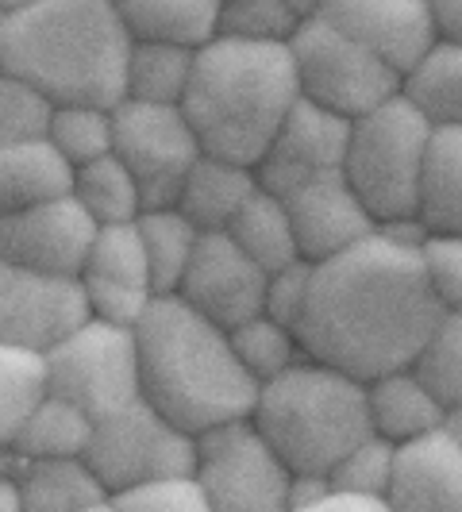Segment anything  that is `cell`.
Here are the masks:
<instances>
[{
  "label": "cell",
  "instance_id": "obj_5",
  "mask_svg": "<svg viewBox=\"0 0 462 512\" xmlns=\"http://www.w3.org/2000/svg\"><path fill=\"white\" fill-rule=\"evenodd\" d=\"M251 420L289 470L320 474H328L359 439L374 432L366 382L308 355L258 385Z\"/></svg>",
  "mask_w": 462,
  "mask_h": 512
},
{
  "label": "cell",
  "instance_id": "obj_18",
  "mask_svg": "<svg viewBox=\"0 0 462 512\" xmlns=\"http://www.w3.org/2000/svg\"><path fill=\"white\" fill-rule=\"evenodd\" d=\"M389 509L397 512H462V443L443 424L393 443Z\"/></svg>",
  "mask_w": 462,
  "mask_h": 512
},
{
  "label": "cell",
  "instance_id": "obj_16",
  "mask_svg": "<svg viewBox=\"0 0 462 512\" xmlns=\"http://www.w3.org/2000/svg\"><path fill=\"white\" fill-rule=\"evenodd\" d=\"M347 135H351V120L347 116L328 112L316 101L301 97L289 108V116L282 120L274 143L258 158V185L278 193V197H289L297 185L320 178V174L343 170Z\"/></svg>",
  "mask_w": 462,
  "mask_h": 512
},
{
  "label": "cell",
  "instance_id": "obj_43",
  "mask_svg": "<svg viewBox=\"0 0 462 512\" xmlns=\"http://www.w3.org/2000/svg\"><path fill=\"white\" fill-rule=\"evenodd\" d=\"M382 497H370V493H359V489H347V486H335L324 493V501L316 505V512H385Z\"/></svg>",
  "mask_w": 462,
  "mask_h": 512
},
{
  "label": "cell",
  "instance_id": "obj_45",
  "mask_svg": "<svg viewBox=\"0 0 462 512\" xmlns=\"http://www.w3.org/2000/svg\"><path fill=\"white\" fill-rule=\"evenodd\" d=\"M0 512H24V497L12 466H0Z\"/></svg>",
  "mask_w": 462,
  "mask_h": 512
},
{
  "label": "cell",
  "instance_id": "obj_35",
  "mask_svg": "<svg viewBox=\"0 0 462 512\" xmlns=\"http://www.w3.org/2000/svg\"><path fill=\"white\" fill-rule=\"evenodd\" d=\"M51 139L70 166H85L101 154H112V108L104 104H58L51 120Z\"/></svg>",
  "mask_w": 462,
  "mask_h": 512
},
{
  "label": "cell",
  "instance_id": "obj_46",
  "mask_svg": "<svg viewBox=\"0 0 462 512\" xmlns=\"http://www.w3.org/2000/svg\"><path fill=\"white\" fill-rule=\"evenodd\" d=\"M443 432H451V436L462 443V397H459V401H451V405L443 409Z\"/></svg>",
  "mask_w": 462,
  "mask_h": 512
},
{
  "label": "cell",
  "instance_id": "obj_11",
  "mask_svg": "<svg viewBox=\"0 0 462 512\" xmlns=\"http://www.w3.org/2000/svg\"><path fill=\"white\" fill-rule=\"evenodd\" d=\"M112 154L139 181L143 208L178 205L181 181L201 158V139L181 104L124 101L112 108Z\"/></svg>",
  "mask_w": 462,
  "mask_h": 512
},
{
  "label": "cell",
  "instance_id": "obj_42",
  "mask_svg": "<svg viewBox=\"0 0 462 512\" xmlns=\"http://www.w3.org/2000/svg\"><path fill=\"white\" fill-rule=\"evenodd\" d=\"M332 489V474L320 470H293L289 478V497H285V512H316L324 501V493Z\"/></svg>",
  "mask_w": 462,
  "mask_h": 512
},
{
  "label": "cell",
  "instance_id": "obj_13",
  "mask_svg": "<svg viewBox=\"0 0 462 512\" xmlns=\"http://www.w3.org/2000/svg\"><path fill=\"white\" fill-rule=\"evenodd\" d=\"M181 301L197 308L220 328H235L262 312L266 270L247 255L228 231H201L197 251L178 282Z\"/></svg>",
  "mask_w": 462,
  "mask_h": 512
},
{
  "label": "cell",
  "instance_id": "obj_10",
  "mask_svg": "<svg viewBox=\"0 0 462 512\" xmlns=\"http://www.w3.org/2000/svg\"><path fill=\"white\" fill-rule=\"evenodd\" d=\"M51 393L70 397L93 420L139 397V347L135 328L85 316L77 328L47 347Z\"/></svg>",
  "mask_w": 462,
  "mask_h": 512
},
{
  "label": "cell",
  "instance_id": "obj_27",
  "mask_svg": "<svg viewBox=\"0 0 462 512\" xmlns=\"http://www.w3.org/2000/svg\"><path fill=\"white\" fill-rule=\"evenodd\" d=\"M131 39H174L201 47L216 35L224 0H112Z\"/></svg>",
  "mask_w": 462,
  "mask_h": 512
},
{
  "label": "cell",
  "instance_id": "obj_17",
  "mask_svg": "<svg viewBox=\"0 0 462 512\" xmlns=\"http://www.w3.org/2000/svg\"><path fill=\"white\" fill-rule=\"evenodd\" d=\"M285 205L293 216V235H297L301 258H312V262L343 255L347 247H355L366 235L378 231L374 212L362 205V197L351 189V181L343 178V170L297 185L285 197Z\"/></svg>",
  "mask_w": 462,
  "mask_h": 512
},
{
  "label": "cell",
  "instance_id": "obj_21",
  "mask_svg": "<svg viewBox=\"0 0 462 512\" xmlns=\"http://www.w3.org/2000/svg\"><path fill=\"white\" fill-rule=\"evenodd\" d=\"M258 189L255 166L231 162L220 154H205L193 162L178 193V208L201 231H228L235 212L247 205V197Z\"/></svg>",
  "mask_w": 462,
  "mask_h": 512
},
{
  "label": "cell",
  "instance_id": "obj_34",
  "mask_svg": "<svg viewBox=\"0 0 462 512\" xmlns=\"http://www.w3.org/2000/svg\"><path fill=\"white\" fill-rule=\"evenodd\" d=\"M416 378L443 401V409L462 397V308H443L436 328L412 359Z\"/></svg>",
  "mask_w": 462,
  "mask_h": 512
},
{
  "label": "cell",
  "instance_id": "obj_26",
  "mask_svg": "<svg viewBox=\"0 0 462 512\" xmlns=\"http://www.w3.org/2000/svg\"><path fill=\"white\" fill-rule=\"evenodd\" d=\"M197 47L174 39H131L124 97L151 104H181L193 77Z\"/></svg>",
  "mask_w": 462,
  "mask_h": 512
},
{
  "label": "cell",
  "instance_id": "obj_19",
  "mask_svg": "<svg viewBox=\"0 0 462 512\" xmlns=\"http://www.w3.org/2000/svg\"><path fill=\"white\" fill-rule=\"evenodd\" d=\"M324 20L378 51L401 74L439 39L428 0H328Z\"/></svg>",
  "mask_w": 462,
  "mask_h": 512
},
{
  "label": "cell",
  "instance_id": "obj_2",
  "mask_svg": "<svg viewBox=\"0 0 462 512\" xmlns=\"http://www.w3.org/2000/svg\"><path fill=\"white\" fill-rule=\"evenodd\" d=\"M139 393L166 420L201 436L212 424L251 416L258 382L231 347L228 328L212 324L178 293H158L135 324Z\"/></svg>",
  "mask_w": 462,
  "mask_h": 512
},
{
  "label": "cell",
  "instance_id": "obj_22",
  "mask_svg": "<svg viewBox=\"0 0 462 512\" xmlns=\"http://www.w3.org/2000/svg\"><path fill=\"white\" fill-rule=\"evenodd\" d=\"M74 193V166L51 139L0 143V216Z\"/></svg>",
  "mask_w": 462,
  "mask_h": 512
},
{
  "label": "cell",
  "instance_id": "obj_28",
  "mask_svg": "<svg viewBox=\"0 0 462 512\" xmlns=\"http://www.w3.org/2000/svg\"><path fill=\"white\" fill-rule=\"evenodd\" d=\"M93 439V416L70 397L47 393L12 439V459H66L85 455Z\"/></svg>",
  "mask_w": 462,
  "mask_h": 512
},
{
  "label": "cell",
  "instance_id": "obj_44",
  "mask_svg": "<svg viewBox=\"0 0 462 512\" xmlns=\"http://www.w3.org/2000/svg\"><path fill=\"white\" fill-rule=\"evenodd\" d=\"M439 39H462V0H428Z\"/></svg>",
  "mask_w": 462,
  "mask_h": 512
},
{
  "label": "cell",
  "instance_id": "obj_6",
  "mask_svg": "<svg viewBox=\"0 0 462 512\" xmlns=\"http://www.w3.org/2000/svg\"><path fill=\"white\" fill-rule=\"evenodd\" d=\"M432 131L436 128L428 124V116L401 93L351 120L343 178L351 181V189L374 212L378 224L420 212Z\"/></svg>",
  "mask_w": 462,
  "mask_h": 512
},
{
  "label": "cell",
  "instance_id": "obj_9",
  "mask_svg": "<svg viewBox=\"0 0 462 512\" xmlns=\"http://www.w3.org/2000/svg\"><path fill=\"white\" fill-rule=\"evenodd\" d=\"M89 466L101 474L108 497L162 474H189L197 466V436L166 420L139 393L135 401L93 420V439L85 451Z\"/></svg>",
  "mask_w": 462,
  "mask_h": 512
},
{
  "label": "cell",
  "instance_id": "obj_41",
  "mask_svg": "<svg viewBox=\"0 0 462 512\" xmlns=\"http://www.w3.org/2000/svg\"><path fill=\"white\" fill-rule=\"evenodd\" d=\"M312 270L316 262L312 258H293L285 262L282 270H270L266 274V297H262V312L282 320L289 328H297L301 312H305L308 289H312Z\"/></svg>",
  "mask_w": 462,
  "mask_h": 512
},
{
  "label": "cell",
  "instance_id": "obj_38",
  "mask_svg": "<svg viewBox=\"0 0 462 512\" xmlns=\"http://www.w3.org/2000/svg\"><path fill=\"white\" fill-rule=\"evenodd\" d=\"M108 509H139V512H208V497L197 474H162L128 489H116L108 497Z\"/></svg>",
  "mask_w": 462,
  "mask_h": 512
},
{
  "label": "cell",
  "instance_id": "obj_49",
  "mask_svg": "<svg viewBox=\"0 0 462 512\" xmlns=\"http://www.w3.org/2000/svg\"><path fill=\"white\" fill-rule=\"evenodd\" d=\"M0 4H8V8H24V4H31V0H0Z\"/></svg>",
  "mask_w": 462,
  "mask_h": 512
},
{
  "label": "cell",
  "instance_id": "obj_33",
  "mask_svg": "<svg viewBox=\"0 0 462 512\" xmlns=\"http://www.w3.org/2000/svg\"><path fill=\"white\" fill-rule=\"evenodd\" d=\"M228 335L239 362L247 366V374L258 385L270 382L274 374H282L285 366H293V362L305 355L301 351V339H297V328H289V324L266 316V312H258L251 320L235 324Z\"/></svg>",
  "mask_w": 462,
  "mask_h": 512
},
{
  "label": "cell",
  "instance_id": "obj_12",
  "mask_svg": "<svg viewBox=\"0 0 462 512\" xmlns=\"http://www.w3.org/2000/svg\"><path fill=\"white\" fill-rule=\"evenodd\" d=\"M97 220L74 193L0 216V258L58 278H77L97 239Z\"/></svg>",
  "mask_w": 462,
  "mask_h": 512
},
{
  "label": "cell",
  "instance_id": "obj_50",
  "mask_svg": "<svg viewBox=\"0 0 462 512\" xmlns=\"http://www.w3.org/2000/svg\"><path fill=\"white\" fill-rule=\"evenodd\" d=\"M0 466H12V451H0Z\"/></svg>",
  "mask_w": 462,
  "mask_h": 512
},
{
  "label": "cell",
  "instance_id": "obj_32",
  "mask_svg": "<svg viewBox=\"0 0 462 512\" xmlns=\"http://www.w3.org/2000/svg\"><path fill=\"white\" fill-rule=\"evenodd\" d=\"M74 197L97 224H131L143 212L139 181L116 154H101L74 170Z\"/></svg>",
  "mask_w": 462,
  "mask_h": 512
},
{
  "label": "cell",
  "instance_id": "obj_39",
  "mask_svg": "<svg viewBox=\"0 0 462 512\" xmlns=\"http://www.w3.org/2000/svg\"><path fill=\"white\" fill-rule=\"evenodd\" d=\"M335 486L359 489L370 497H382L389 505V478H393V443L378 432H370L366 439H359L343 459L335 462L332 470Z\"/></svg>",
  "mask_w": 462,
  "mask_h": 512
},
{
  "label": "cell",
  "instance_id": "obj_25",
  "mask_svg": "<svg viewBox=\"0 0 462 512\" xmlns=\"http://www.w3.org/2000/svg\"><path fill=\"white\" fill-rule=\"evenodd\" d=\"M228 235L247 255L255 258L266 274L270 270H282L285 262H293V258H301L297 235H293V216H289L285 197L262 189V185L247 197V205L235 212V220L228 224Z\"/></svg>",
  "mask_w": 462,
  "mask_h": 512
},
{
  "label": "cell",
  "instance_id": "obj_8",
  "mask_svg": "<svg viewBox=\"0 0 462 512\" xmlns=\"http://www.w3.org/2000/svg\"><path fill=\"white\" fill-rule=\"evenodd\" d=\"M197 482L208 512H285L293 470L251 416L212 424L197 436Z\"/></svg>",
  "mask_w": 462,
  "mask_h": 512
},
{
  "label": "cell",
  "instance_id": "obj_15",
  "mask_svg": "<svg viewBox=\"0 0 462 512\" xmlns=\"http://www.w3.org/2000/svg\"><path fill=\"white\" fill-rule=\"evenodd\" d=\"M89 316L77 278L27 270L0 258V343L47 351Z\"/></svg>",
  "mask_w": 462,
  "mask_h": 512
},
{
  "label": "cell",
  "instance_id": "obj_48",
  "mask_svg": "<svg viewBox=\"0 0 462 512\" xmlns=\"http://www.w3.org/2000/svg\"><path fill=\"white\" fill-rule=\"evenodd\" d=\"M8 12H12V8H8V4H0V31H4V24H8Z\"/></svg>",
  "mask_w": 462,
  "mask_h": 512
},
{
  "label": "cell",
  "instance_id": "obj_31",
  "mask_svg": "<svg viewBox=\"0 0 462 512\" xmlns=\"http://www.w3.org/2000/svg\"><path fill=\"white\" fill-rule=\"evenodd\" d=\"M47 393V351L0 343V451H12V439Z\"/></svg>",
  "mask_w": 462,
  "mask_h": 512
},
{
  "label": "cell",
  "instance_id": "obj_14",
  "mask_svg": "<svg viewBox=\"0 0 462 512\" xmlns=\"http://www.w3.org/2000/svg\"><path fill=\"white\" fill-rule=\"evenodd\" d=\"M89 316L135 328L143 312L151 308L158 289L151 282V266L135 220L131 224H101L97 239L89 247V258L77 274Z\"/></svg>",
  "mask_w": 462,
  "mask_h": 512
},
{
  "label": "cell",
  "instance_id": "obj_47",
  "mask_svg": "<svg viewBox=\"0 0 462 512\" xmlns=\"http://www.w3.org/2000/svg\"><path fill=\"white\" fill-rule=\"evenodd\" d=\"M301 20H316V16H324V4L328 0H285Z\"/></svg>",
  "mask_w": 462,
  "mask_h": 512
},
{
  "label": "cell",
  "instance_id": "obj_1",
  "mask_svg": "<svg viewBox=\"0 0 462 512\" xmlns=\"http://www.w3.org/2000/svg\"><path fill=\"white\" fill-rule=\"evenodd\" d=\"M443 305L424 278L420 247L374 231L343 255L316 262L297 339L308 359L362 382L412 366Z\"/></svg>",
  "mask_w": 462,
  "mask_h": 512
},
{
  "label": "cell",
  "instance_id": "obj_20",
  "mask_svg": "<svg viewBox=\"0 0 462 512\" xmlns=\"http://www.w3.org/2000/svg\"><path fill=\"white\" fill-rule=\"evenodd\" d=\"M24 512H101L108 509V486L85 455L66 459H12Z\"/></svg>",
  "mask_w": 462,
  "mask_h": 512
},
{
  "label": "cell",
  "instance_id": "obj_29",
  "mask_svg": "<svg viewBox=\"0 0 462 512\" xmlns=\"http://www.w3.org/2000/svg\"><path fill=\"white\" fill-rule=\"evenodd\" d=\"M420 216L432 231L462 235V124L432 131L420 185Z\"/></svg>",
  "mask_w": 462,
  "mask_h": 512
},
{
  "label": "cell",
  "instance_id": "obj_24",
  "mask_svg": "<svg viewBox=\"0 0 462 512\" xmlns=\"http://www.w3.org/2000/svg\"><path fill=\"white\" fill-rule=\"evenodd\" d=\"M401 97L416 104L432 128L462 124V39H436L401 74Z\"/></svg>",
  "mask_w": 462,
  "mask_h": 512
},
{
  "label": "cell",
  "instance_id": "obj_37",
  "mask_svg": "<svg viewBox=\"0 0 462 512\" xmlns=\"http://www.w3.org/2000/svg\"><path fill=\"white\" fill-rule=\"evenodd\" d=\"M305 24L285 0H224L216 35L251 39V43H289Z\"/></svg>",
  "mask_w": 462,
  "mask_h": 512
},
{
  "label": "cell",
  "instance_id": "obj_3",
  "mask_svg": "<svg viewBox=\"0 0 462 512\" xmlns=\"http://www.w3.org/2000/svg\"><path fill=\"white\" fill-rule=\"evenodd\" d=\"M131 31L112 0H31L8 12L0 70L39 85L54 104L124 101Z\"/></svg>",
  "mask_w": 462,
  "mask_h": 512
},
{
  "label": "cell",
  "instance_id": "obj_40",
  "mask_svg": "<svg viewBox=\"0 0 462 512\" xmlns=\"http://www.w3.org/2000/svg\"><path fill=\"white\" fill-rule=\"evenodd\" d=\"M424 278L432 285L443 308H462V235L455 231H432L420 243Z\"/></svg>",
  "mask_w": 462,
  "mask_h": 512
},
{
  "label": "cell",
  "instance_id": "obj_4",
  "mask_svg": "<svg viewBox=\"0 0 462 512\" xmlns=\"http://www.w3.org/2000/svg\"><path fill=\"white\" fill-rule=\"evenodd\" d=\"M297 101L301 81L289 43L212 35L197 47L181 112L189 116L205 154L258 166Z\"/></svg>",
  "mask_w": 462,
  "mask_h": 512
},
{
  "label": "cell",
  "instance_id": "obj_7",
  "mask_svg": "<svg viewBox=\"0 0 462 512\" xmlns=\"http://www.w3.org/2000/svg\"><path fill=\"white\" fill-rule=\"evenodd\" d=\"M289 51L301 81V97L347 120L401 93V70L324 16L297 27Z\"/></svg>",
  "mask_w": 462,
  "mask_h": 512
},
{
  "label": "cell",
  "instance_id": "obj_30",
  "mask_svg": "<svg viewBox=\"0 0 462 512\" xmlns=\"http://www.w3.org/2000/svg\"><path fill=\"white\" fill-rule=\"evenodd\" d=\"M139 239H143V251H147V266H151V282L158 293H174L189 266V258L197 251V239L201 228L181 212L178 205L166 208H143L139 220Z\"/></svg>",
  "mask_w": 462,
  "mask_h": 512
},
{
  "label": "cell",
  "instance_id": "obj_36",
  "mask_svg": "<svg viewBox=\"0 0 462 512\" xmlns=\"http://www.w3.org/2000/svg\"><path fill=\"white\" fill-rule=\"evenodd\" d=\"M58 104L24 77L0 70V143L47 139Z\"/></svg>",
  "mask_w": 462,
  "mask_h": 512
},
{
  "label": "cell",
  "instance_id": "obj_23",
  "mask_svg": "<svg viewBox=\"0 0 462 512\" xmlns=\"http://www.w3.org/2000/svg\"><path fill=\"white\" fill-rule=\"evenodd\" d=\"M366 405H370V428L389 443H405L443 424V401L416 378L412 366L370 378Z\"/></svg>",
  "mask_w": 462,
  "mask_h": 512
}]
</instances>
